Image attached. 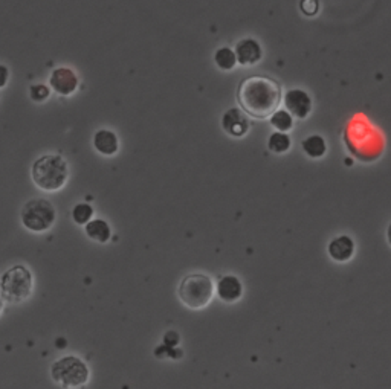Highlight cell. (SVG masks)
<instances>
[{
  "mask_svg": "<svg viewBox=\"0 0 391 389\" xmlns=\"http://www.w3.org/2000/svg\"><path fill=\"white\" fill-rule=\"evenodd\" d=\"M237 103L241 110L254 119H266L278 110L281 85L277 80L253 75L241 80L237 89Z\"/></svg>",
  "mask_w": 391,
  "mask_h": 389,
  "instance_id": "6da1fadb",
  "label": "cell"
},
{
  "mask_svg": "<svg viewBox=\"0 0 391 389\" xmlns=\"http://www.w3.org/2000/svg\"><path fill=\"white\" fill-rule=\"evenodd\" d=\"M31 177L42 191H60L69 179L67 162L60 154H43L33 163Z\"/></svg>",
  "mask_w": 391,
  "mask_h": 389,
  "instance_id": "7a4b0ae2",
  "label": "cell"
},
{
  "mask_svg": "<svg viewBox=\"0 0 391 389\" xmlns=\"http://www.w3.org/2000/svg\"><path fill=\"white\" fill-rule=\"evenodd\" d=\"M177 297L186 308H205L214 297L213 279L205 274L186 275L177 287Z\"/></svg>",
  "mask_w": 391,
  "mask_h": 389,
  "instance_id": "3957f363",
  "label": "cell"
},
{
  "mask_svg": "<svg viewBox=\"0 0 391 389\" xmlns=\"http://www.w3.org/2000/svg\"><path fill=\"white\" fill-rule=\"evenodd\" d=\"M34 289V276L23 264H15L0 278V293L10 304H22Z\"/></svg>",
  "mask_w": 391,
  "mask_h": 389,
  "instance_id": "277c9868",
  "label": "cell"
},
{
  "mask_svg": "<svg viewBox=\"0 0 391 389\" xmlns=\"http://www.w3.org/2000/svg\"><path fill=\"white\" fill-rule=\"evenodd\" d=\"M51 377L61 389H81L88 385L90 371L80 357L65 356L51 365Z\"/></svg>",
  "mask_w": 391,
  "mask_h": 389,
  "instance_id": "5b68a950",
  "label": "cell"
},
{
  "mask_svg": "<svg viewBox=\"0 0 391 389\" xmlns=\"http://www.w3.org/2000/svg\"><path fill=\"white\" fill-rule=\"evenodd\" d=\"M23 228L34 233L48 232L57 220V211L48 199H31L20 211Z\"/></svg>",
  "mask_w": 391,
  "mask_h": 389,
  "instance_id": "8992f818",
  "label": "cell"
},
{
  "mask_svg": "<svg viewBox=\"0 0 391 389\" xmlns=\"http://www.w3.org/2000/svg\"><path fill=\"white\" fill-rule=\"evenodd\" d=\"M49 84L52 90L58 93L60 97H70L78 89V76L72 69L57 67L51 74Z\"/></svg>",
  "mask_w": 391,
  "mask_h": 389,
  "instance_id": "52a82bcc",
  "label": "cell"
},
{
  "mask_svg": "<svg viewBox=\"0 0 391 389\" xmlns=\"http://www.w3.org/2000/svg\"><path fill=\"white\" fill-rule=\"evenodd\" d=\"M285 107L294 118L304 119L312 112V99L308 92L301 89H291L285 95Z\"/></svg>",
  "mask_w": 391,
  "mask_h": 389,
  "instance_id": "ba28073f",
  "label": "cell"
},
{
  "mask_svg": "<svg viewBox=\"0 0 391 389\" xmlns=\"http://www.w3.org/2000/svg\"><path fill=\"white\" fill-rule=\"evenodd\" d=\"M222 129L232 138H244L249 130L246 113L239 108H230L222 116Z\"/></svg>",
  "mask_w": 391,
  "mask_h": 389,
  "instance_id": "9c48e42d",
  "label": "cell"
},
{
  "mask_svg": "<svg viewBox=\"0 0 391 389\" xmlns=\"http://www.w3.org/2000/svg\"><path fill=\"white\" fill-rule=\"evenodd\" d=\"M217 297L226 304H234L244 297V284L234 275H225L218 279L216 287Z\"/></svg>",
  "mask_w": 391,
  "mask_h": 389,
  "instance_id": "30bf717a",
  "label": "cell"
},
{
  "mask_svg": "<svg viewBox=\"0 0 391 389\" xmlns=\"http://www.w3.org/2000/svg\"><path fill=\"white\" fill-rule=\"evenodd\" d=\"M237 63L241 66H254L259 63L263 57V49L260 43L254 38H244L236 44Z\"/></svg>",
  "mask_w": 391,
  "mask_h": 389,
  "instance_id": "8fae6325",
  "label": "cell"
},
{
  "mask_svg": "<svg viewBox=\"0 0 391 389\" xmlns=\"http://www.w3.org/2000/svg\"><path fill=\"white\" fill-rule=\"evenodd\" d=\"M93 149H95L99 154L106 156V158H112L120 150V139L113 133L112 130H98L92 139Z\"/></svg>",
  "mask_w": 391,
  "mask_h": 389,
  "instance_id": "7c38bea8",
  "label": "cell"
},
{
  "mask_svg": "<svg viewBox=\"0 0 391 389\" xmlns=\"http://www.w3.org/2000/svg\"><path fill=\"white\" fill-rule=\"evenodd\" d=\"M328 254H330L335 261H349L355 254V241L349 235L336 237L328 245Z\"/></svg>",
  "mask_w": 391,
  "mask_h": 389,
  "instance_id": "4fadbf2b",
  "label": "cell"
},
{
  "mask_svg": "<svg viewBox=\"0 0 391 389\" xmlns=\"http://www.w3.org/2000/svg\"><path fill=\"white\" fill-rule=\"evenodd\" d=\"M84 232H86V235H88L90 240L97 241V243H101V245H106L107 241L111 240V237H112L111 224H109L103 219L90 220L84 226Z\"/></svg>",
  "mask_w": 391,
  "mask_h": 389,
  "instance_id": "5bb4252c",
  "label": "cell"
},
{
  "mask_svg": "<svg viewBox=\"0 0 391 389\" xmlns=\"http://www.w3.org/2000/svg\"><path fill=\"white\" fill-rule=\"evenodd\" d=\"M301 147H303V151L306 153L310 159L323 158L327 151V144L324 141V138L319 135H312L306 138L303 141Z\"/></svg>",
  "mask_w": 391,
  "mask_h": 389,
  "instance_id": "9a60e30c",
  "label": "cell"
},
{
  "mask_svg": "<svg viewBox=\"0 0 391 389\" xmlns=\"http://www.w3.org/2000/svg\"><path fill=\"white\" fill-rule=\"evenodd\" d=\"M214 61H216V66L221 69V71H226V72L232 71V69L237 65L236 52L230 48L217 49L214 53Z\"/></svg>",
  "mask_w": 391,
  "mask_h": 389,
  "instance_id": "2e32d148",
  "label": "cell"
},
{
  "mask_svg": "<svg viewBox=\"0 0 391 389\" xmlns=\"http://www.w3.org/2000/svg\"><path fill=\"white\" fill-rule=\"evenodd\" d=\"M271 126L281 133H286L294 127V116L287 110H277L271 116Z\"/></svg>",
  "mask_w": 391,
  "mask_h": 389,
  "instance_id": "e0dca14e",
  "label": "cell"
},
{
  "mask_svg": "<svg viewBox=\"0 0 391 389\" xmlns=\"http://www.w3.org/2000/svg\"><path fill=\"white\" fill-rule=\"evenodd\" d=\"M268 147H269V150L272 153L283 154L289 149H291V138H289L286 133H281V131H277V133H272L269 136Z\"/></svg>",
  "mask_w": 391,
  "mask_h": 389,
  "instance_id": "ac0fdd59",
  "label": "cell"
},
{
  "mask_svg": "<svg viewBox=\"0 0 391 389\" xmlns=\"http://www.w3.org/2000/svg\"><path fill=\"white\" fill-rule=\"evenodd\" d=\"M93 217V208L88 204H78L72 209V220L80 224V226H86Z\"/></svg>",
  "mask_w": 391,
  "mask_h": 389,
  "instance_id": "d6986e66",
  "label": "cell"
},
{
  "mask_svg": "<svg viewBox=\"0 0 391 389\" xmlns=\"http://www.w3.org/2000/svg\"><path fill=\"white\" fill-rule=\"evenodd\" d=\"M29 95H31V99H33L34 103H43V101L49 98L51 89L45 84H34V85H31Z\"/></svg>",
  "mask_w": 391,
  "mask_h": 389,
  "instance_id": "ffe728a7",
  "label": "cell"
},
{
  "mask_svg": "<svg viewBox=\"0 0 391 389\" xmlns=\"http://www.w3.org/2000/svg\"><path fill=\"white\" fill-rule=\"evenodd\" d=\"M300 10L308 17H314L319 11V0H301Z\"/></svg>",
  "mask_w": 391,
  "mask_h": 389,
  "instance_id": "44dd1931",
  "label": "cell"
},
{
  "mask_svg": "<svg viewBox=\"0 0 391 389\" xmlns=\"http://www.w3.org/2000/svg\"><path fill=\"white\" fill-rule=\"evenodd\" d=\"M8 80H10V71L6 66L0 65V88H5Z\"/></svg>",
  "mask_w": 391,
  "mask_h": 389,
  "instance_id": "7402d4cb",
  "label": "cell"
},
{
  "mask_svg": "<svg viewBox=\"0 0 391 389\" xmlns=\"http://www.w3.org/2000/svg\"><path fill=\"white\" fill-rule=\"evenodd\" d=\"M3 308H5V301H3V298H2V297H0V315H2Z\"/></svg>",
  "mask_w": 391,
  "mask_h": 389,
  "instance_id": "603a6c76",
  "label": "cell"
},
{
  "mask_svg": "<svg viewBox=\"0 0 391 389\" xmlns=\"http://www.w3.org/2000/svg\"><path fill=\"white\" fill-rule=\"evenodd\" d=\"M388 241H390V245H391V224L388 226Z\"/></svg>",
  "mask_w": 391,
  "mask_h": 389,
  "instance_id": "cb8c5ba5",
  "label": "cell"
}]
</instances>
